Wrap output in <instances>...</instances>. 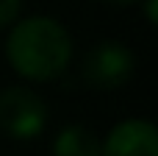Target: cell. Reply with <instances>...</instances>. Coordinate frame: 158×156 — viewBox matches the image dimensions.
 Returning <instances> with one entry per match:
<instances>
[{"mask_svg": "<svg viewBox=\"0 0 158 156\" xmlns=\"http://www.w3.org/2000/svg\"><path fill=\"white\" fill-rule=\"evenodd\" d=\"M6 56L17 75L28 81H53L69 67L72 36L53 17H25L11 28Z\"/></svg>", "mask_w": 158, "mask_h": 156, "instance_id": "obj_1", "label": "cell"}, {"mask_svg": "<svg viewBox=\"0 0 158 156\" xmlns=\"http://www.w3.org/2000/svg\"><path fill=\"white\" fill-rule=\"evenodd\" d=\"M133 70H136V56L131 53V47L117 39H103L86 53L81 78L86 87L97 92H114L133 78Z\"/></svg>", "mask_w": 158, "mask_h": 156, "instance_id": "obj_2", "label": "cell"}, {"mask_svg": "<svg viewBox=\"0 0 158 156\" xmlns=\"http://www.w3.org/2000/svg\"><path fill=\"white\" fill-rule=\"evenodd\" d=\"M47 126V103L28 87L0 92V131L11 140H36Z\"/></svg>", "mask_w": 158, "mask_h": 156, "instance_id": "obj_3", "label": "cell"}, {"mask_svg": "<svg viewBox=\"0 0 158 156\" xmlns=\"http://www.w3.org/2000/svg\"><path fill=\"white\" fill-rule=\"evenodd\" d=\"M100 156H158V131L147 120H125L103 142Z\"/></svg>", "mask_w": 158, "mask_h": 156, "instance_id": "obj_4", "label": "cell"}, {"mask_svg": "<svg viewBox=\"0 0 158 156\" xmlns=\"http://www.w3.org/2000/svg\"><path fill=\"white\" fill-rule=\"evenodd\" d=\"M103 142L89 126H67L53 142V156H100Z\"/></svg>", "mask_w": 158, "mask_h": 156, "instance_id": "obj_5", "label": "cell"}, {"mask_svg": "<svg viewBox=\"0 0 158 156\" xmlns=\"http://www.w3.org/2000/svg\"><path fill=\"white\" fill-rule=\"evenodd\" d=\"M19 6H22V0H0V28L11 25L19 17Z\"/></svg>", "mask_w": 158, "mask_h": 156, "instance_id": "obj_6", "label": "cell"}, {"mask_svg": "<svg viewBox=\"0 0 158 156\" xmlns=\"http://www.w3.org/2000/svg\"><path fill=\"white\" fill-rule=\"evenodd\" d=\"M100 3H108V6H131V3H142V0H100Z\"/></svg>", "mask_w": 158, "mask_h": 156, "instance_id": "obj_7", "label": "cell"}]
</instances>
